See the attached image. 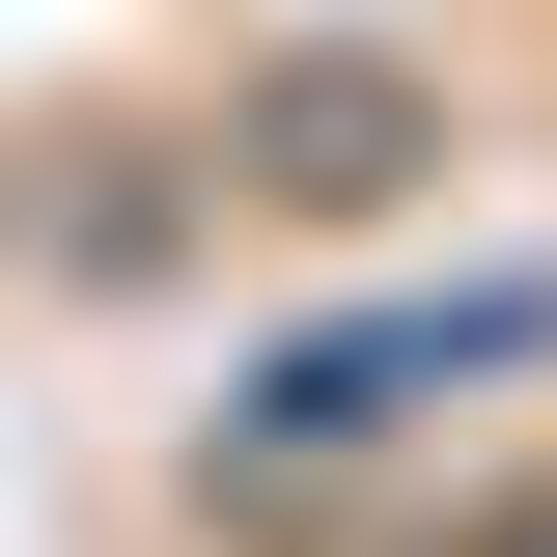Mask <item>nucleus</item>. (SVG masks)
Masks as SVG:
<instances>
[{"mask_svg": "<svg viewBox=\"0 0 557 557\" xmlns=\"http://www.w3.org/2000/svg\"><path fill=\"white\" fill-rule=\"evenodd\" d=\"M391 139H418V84H391V57H307V84L251 112V196H307V223H335V196H391Z\"/></svg>", "mask_w": 557, "mask_h": 557, "instance_id": "obj_1", "label": "nucleus"}]
</instances>
